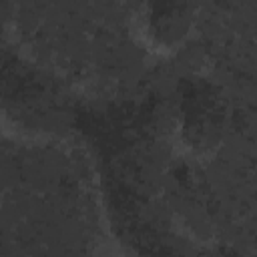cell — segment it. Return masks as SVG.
<instances>
[{
    "label": "cell",
    "mask_w": 257,
    "mask_h": 257,
    "mask_svg": "<svg viewBox=\"0 0 257 257\" xmlns=\"http://www.w3.org/2000/svg\"><path fill=\"white\" fill-rule=\"evenodd\" d=\"M10 16V2L0 0V131L32 147L62 143L78 126L74 104L62 84L22 52Z\"/></svg>",
    "instance_id": "1"
},
{
    "label": "cell",
    "mask_w": 257,
    "mask_h": 257,
    "mask_svg": "<svg viewBox=\"0 0 257 257\" xmlns=\"http://www.w3.org/2000/svg\"><path fill=\"white\" fill-rule=\"evenodd\" d=\"M231 131V102L225 88L209 74L189 72L177 78L165 116L171 155L189 165L215 159Z\"/></svg>",
    "instance_id": "2"
},
{
    "label": "cell",
    "mask_w": 257,
    "mask_h": 257,
    "mask_svg": "<svg viewBox=\"0 0 257 257\" xmlns=\"http://www.w3.org/2000/svg\"><path fill=\"white\" fill-rule=\"evenodd\" d=\"M203 0H133L131 32L141 50L153 58H173L193 40Z\"/></svg>",
    "instance_id": "3"
},
{
    "label": "cell",
    "mask_w": 257,
    "mask_h": 257,
    "mask_svg": "<svg viewBox=\"0 0 257 257\" xmlns=\"http://www.w3.org/2000/svg\"><path fill=\"white\" fill-rule=\"evenodd\" d=\"M8 187H10V165H8V157L0 147V211L4 205V199L8 195Z\"/></svg>",
    "instance_id": "4"
}]
</instances>
